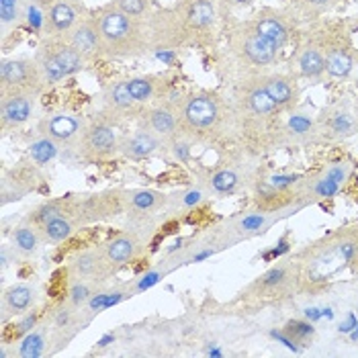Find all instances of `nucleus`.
<instances>
[{"label":"nucleus","mask_w":358,"mask_h":358,"mask_svg":"<svg viewBox=\"0 0 358 358\" xmlns=\"http://www.w3.org/2000/svg\"><path fill=\"white\" fill-rule=\"evenodd\" d=\"M248 2H252V0H229V4H234V6H244Z\"/></svg>","instance_id":"49"},{"label":"nucleus","mask_w":358,"mask_h":358,"mask_svg":"<svg viewBox=\"0 0 358 358\" xmlns=\"http://www.w3.org/2000/svg\"><path fill=\"white\" fill-rule=\"evenodd\" d=\"M166 143L164 139H160L154 131L145 129L139 125L136 131L125 134V138L121 141V156L134 162H141L152 158L154 154H158L160 150H164Z\"/></svg>","instance_id":"24"},{"label":"nucleus","mask_w":358,"mask_h":358,"mask_svg":"<svg viewBox=\"0 0 358 358\" xmlns=\"http://www.w3.org/2000/svg\"><path fill=\"white\" fill-rule=\"evenodd\" d=\"M33 0H0V39L6 45L8 37L15 35L25 23Z\"/></svg>","instance_id":"33"},{"label":"nucleus","mask_w":358,"mask_h":358,"mask_svg":"<svg viewBox=\"0 0 358 358\" xmlns=\"http://www.w3.org/2000/svg\"><path fill=\"white\" fill-rule=\"evenodd\" d=\"M317 131H320L317 121L307 113H293L285 123V136L295 143L311 141L317 136Z\"/></svg>","instance_id":"39"},{"label":"nucleus","mask_w":358,"mask_h":358,"mask_svg":"<svg viewBox=\"0 0 358 358\" xmlns=\"http://www.w3.org/2000/svg\"><path fill=\"white\" fill-rule=\"evenodd\" d=\"M45 78L35 62V57H2L0 62V94L10 92H33L41 94L45 90Z\"/></svg>","instance_id":"11"},{"label":"nucleus","mask_w":358,"mask_h":358,"mask_svg":"<svg viewBox=\"0 0 358 358\" xmlns=\"http://www.w3.org/2000/svg\"><path fill=\"white\" fill-rule=\"evenodd\" d=\"M238 105H240V113L252 119H268L278 110L275 101L268 96V92L262 88L258 78L254 83L244 84L242 96H238Z\"/></svg>","instance_id":"26"},{"label":"nucleus","mask_w":358,"mask_h":358,"mask_svg":"<svg viewBox=\"0 0 358 358\" xmlns=\"http://www.w3.org/2000/svg\"><path fill=\"white\" fill-rule=\"evenodd\" d=\"M127 86L131 96L136 99L139 107H145L154 101H158L160 96H164L168 92V83L166 76L162 74H138V76H129Z\"/></svg>","instance_id":"29"},{"label":"nucleus","mask_w":358,"mask_h":358,"mask_svg":"<svg viewBox=\"0 0 358 358\" xmlns=\"http://www.w3.org/2000/svg\"><path fill=\"white\" fill-rule=\"evenodd\" d=\"M101 246H103V252L110 262V266L115 271H119L141 258V254L145 252V246H148V236L143 234V229L129 225L127 229L117 231Z\"/></svg>","instance_id":"16"},{"label":"nucleus","mask_w":358,"mask_h":358,"mask_svg":"<svg viewBox=\"0 0 358 358\" xmlns=\"http://www.w3.org/2000/svg\"><path fill=\"white\" fill-rule=\"evenodd\" d=\"M305 6H309V8H315V10H324V8H328L334 0H301Z\"/></svg>","instance_id":"48"},{"label":"nucleus","mask_w":358,"mask_h":358,"mask_svg":"<svg viewBox=\"0 0 358 358\" xmlns=\"http://www.w3.org/2000/svg\"><path fill=\"white\" fill-rule=\"evenodd\" d=\"M8 244L19 254L21 260L35 258L41 252V248L45 246L39 227L31 225L27 221H21L17 227H13V231L8 234Z\"/></svg>","instance_id":"30"},{"label":"nucleus","mask_w":358,"mask_h":358,"mask_svg":"<svg viewBox=\"0 0 358 358\" xmlns=\"http://www.w3.org/2000/svg\"><path fill=\"white\" fill-rule=\"evenodd\" d=\"M178 105L180 99H170V94L166 92L164 96L141 109L138 117L139 125L154 131L158 138L164 139V143H168L178 136Z\"/></svg>","instance_id":"14"},{"label":"nucleus","mask_w":358,"mask_h":358,"mask_svg":"<svg viewBox=\"0 0 358 358\" xmlns=\"http://www.w3.org/2000/svg\"><path fill=\"white\" fill-rule=\"evenodd\" d=\"M350 164L348 162H334L328 168H324L320 174H315L309 180H301L295 187V201L297 207L301 209L305 205L322 203L334 199L336 194L342 191V187L350 178Z\"/></svg>","instance_id":"10"},{"label":"nucleus","mask_w":358,"mask_h":358,"mask_svg":"<svg viewBox=\"0 0 358 358\" xmlns=\"http://www.w3.org/2000/svg\"><path fill=\"white\" fill-rule=\"evenodd\" d=\"M62 145L50 138H43L37 134V138L33 139L27 145V156L29 162L35 164L37 168H45L48 164H52L55 158L59 156Z\"/></svg>","instance_id":"41"},{"label":"nucleus","mask_w":358,"mask_h":358,"mask_svg":"<svg viewBox=\"0 0 358 358\" xmlns=\"http://www.w3.org/2000/svg\"><path fill=\"white\" fill-rule=\"evenodd\" d=\"M301 293H315L348 271L358 273V223L338 227L291 256Z\"/></svg>","instance_id":"2"},{"label":"nucleus","mask_w":358,"mask_h":358,"mask_svg":"<svg viewBox=\"0 0 358 358\" xmlns=\"http://www.w3.org/2000/svg\"><path fill=\"white\" fill-rule=\"evenodd\" d=\"M134 295H136V293H134L131 282H127V285H117V287H107V289H105V287H99L96 293L90 297V301H88L86 307L83 309L84 322L88 324L94 315H99V313L107 311V309L115 307V305L131 299Z\"/></svg>","instance_id":"27"},{"label":"nucleus","mask_w":358,"mask_h":358,"mask_svg":"<svg viewBox=\"0 0 358 358\" xmlns=\"http://www.w3.org/2000/svg\"><path fill=\"white\" fill-rule=\"evenodd\" d=\"M180 264H182V260H180L178 256H168L164 260H160L158 264L150 266L143 275H139L138 278L131 282L134 293L139 295V293H143V291H150L152 287H156L158 282H162L166 276L170 275L174 268H178Z\"/></svg>","instance_id":"36"},{"label":"nucleus","mask_w":358,"mask_h":358,"mask_svg":"<svg viewBox=\"0 0 358 358\" xmlns=\"http://www.w3.org/2000/svg\"><path fill=\"white\" fill-rule=\"evenodd\" d=\"M297 70L303 78L320 80L326 74V55L324 50L315 43L305 45L297 55Z\"/></svg>","instance_id":"38"},{"label":"nucleus","mask_w":358,"mask_h":358,"mask_svg":"<svg viewBox=\"0 0 358 358\" xmlns=\"http://www.w3.org/2000/svg\"><path fill=\"white\" fill-rule=\"evenodd\" d=\"M21 258H19V254L13 250V246L8 244V242H4L2 244V248H0V271H2V276L8 273V268L10 266H15L17 262H19Z\"/></svg>","instance_id":"47"},{"label":"nucleus","mask_w":358,"mask_h":358,"mask_svg":"<svg viewBox=\"0 0 358 358\" xmlns=\"http://www.w3.org/2000/svg\"><path fill=\"white\" fill-rule=\"evenodd\" d=\"M303 178L299 174H273L266 178V185L275 191H293Z\"/></svg>","instance_id":"46"},{"label":"nucleus","mask_w":358,"mask_h":358,"mask_svg":"<svg viewBox=\"0 0 358 358\" xmlns=\"http://www.w3.org/2000/svg\"><path fill=\"white\" fill-rule=\"evenodd\" d=\"M282 215L285 213H273V211H264V209L242 211V213L229 217L223 225L215 227V234L220 236L221 244L225 248H231L234 244H238L242 240H252V238L266 234Z\"/></svg>","instance_id":"12"},{"label":"nucleus","mask_w":358,"mask_h":358,"mask_svg":"<svg viewBox=\"0 0 358 358\" xmlns=\"http://www.w3.org/2000/svg\"><path fill=\"white\" fill-rule=\"evenodd\" d=\"M99 287H103V285H94V282H88V280H83V278H68V285H66L62 301L68 307H72V309L83 313V309L90 301V297L96 293Z\"/></svg>","instance_id":"40"},{"label":"nucleus","mask_w":358,"mask_h":358,"mask_svg":"<svg viewBox=\"0 0 358 358\" xmlns=\"http://www.w3.org/2000/svg\"><path fill=\"white\" fill-rule=\"evenodd\" d=\"M291 35L289 19L276 10H262L231 33V50L250 66H273Z\"/></svg>","instance_id":"3"},{"label":"nucleus","mask_w":358,"mask_h":358,"mask_svg":"<svg viewBox=\"0 0 358 358\" xmlns=\"http://www.w3.org/2000/svg\"><path fill=\"white\" fill-rule=\"evenodd\" d=\"M282 331H285V336H287L297 348H299V346H305L307 342H311L313 336H315L313 324L303 322V320H291V322H287Z\"/></svg>","instance_id":"43"},{"label":"nucleus","mask_w":358,"mask_h":358,"mask_svg":"<svg viewBox=\"0 0 358 358\" xmlns=\"http://www.w3.org/2000/svg\"><path fill=\"white\" fill-rule=\"evenodd\" d=\"M231 115L220 94L211 90H194L180 99L178 134L194 145H209L225 136Z\"/></svg>","instance_id":"4"},{"label":"nucleus","mask_w":358,"mask_h":358,"mask_svg":"<svg viewBox=\"0 0 358 358\" xmlns=\"http://www.w3.org/2000/svg\"><path fill=\"white\" fill-rule=\"evenodd\" d=\"M37 299H39V291L31 282H13V285L4 287L2 297H0V322H2V326H6L10 320L21 317V315L29 313L31 309H35Z\"/></svg>","instance_id":"21"},{"label":"nucleus","mask_w":358,"mask_h":358,"mask_svg":"<svg viewBox=\"0 0 358 358\" xmlns=\"http://www.w3.org/2000/svg\"><path fill=\"white\" fill-rule=\"evenodd\" d=\"M168 193L158 189H131L127 191V209L125 215L131 227L148 229L158 217L166 215Z\"/></svg>","instance_id":"13"},{"label":"nucleus","mask_w":358,"mask_h":358,"mask_svg":"<svg viewBox=\"0 0 358 358\" xmlns=\"http://www.w3.org/2000/svg\"><path fill=\"white\" fill-rule=\"evenodd\" d=\"M92 15L99 23L105 57L129 59L152 52L145 21L125 15L113 2L99 6L96 10H92Z\"/></svg>","instance_id":"5"},{"label":"nucleus","mask_w":358,"mask_h":358,"mask_svg":"<svg viewBox=\"0 0 358 358\" xmlns=\"http://www.w3.org/2000/svg\"><path fill=\"white\" fill-rule=\"evenodd\" d=\"M258 80L262 84V88L268 92V96L275 101L278 109H289V107H293L297 103L299 88H297V83L291 76L268 74V76H260Z\"/></svg>","instance_id":"32"},{"label":"nucleus","mask_w":358,"mask_h":358,"mask_svg":"<svg viewBox=\"0 0 358 358\" xmlns=\"http://www.w3.org/2000/svg\"><path fill=\"white\" fill-rule=\"evenodd\" d=\"M357 119L348 110H334V113L328 115L326 125H324L326 134L334 139H344L355 136L357 134Z\"/></svg>","instance_id":"42"},{"label":"nucleus","mask_w":358,"mask_h":358,"mask_svg":"<svg viewBox=\"0 0 358 358\" xmlns=\"http://www.w3.org/2000/svg\"><path fill=\"white\" fill-rule=\"evenodd\" d=\"M324 50L326 55V72L334 78H346L355 70V54L350 45L342 41H331Z\"/></svg>","instance_id":"34"},{"label":"nucleus","mask_w":358,"mask_h":358,"mask_svg":"<svg viewBox=\"0 0 358 358\" xmlns=\"http://www.w3.org/2000/svg\"><path fill=\"white\" fill-rule=\"evenodd\" d=\"M70 209V196L64 194V196H54V199H45L41 203H37L27 215L23 217V221H27L35 227H41L43 223H48L50 220H54L57 215H64L68 213Z\"/></svg>","instance_id":"37"},{"label":"nucleus","mask_w":358,"mask_h":358,"mask_svg":"<svg viewBox=\"0 0 358 358\" xmlns=\"http://www.w3.org/2000/svg\"><path fill=\"white\" fill-rule=\"evenodd\" d=\"M121 119L101 110L92 119L86 121L83 136L76 141V152L86 162H103L110 160L121 152V141L125 131L121 127Z\"/></svg>","instance_id":"8"},{"label":"nucleus","mask_w":358,"mask_h":358,"mask_svg":"<svg viewBox=\"0 0 358 358\" xmlns=\"http://www.w3.org/2000/svg\"><path fill=\"white\" fill-rule=\"evenodd\" d=\"M41 180V172L35 164H19L2 170L0 180V203L2 207L23 201Z\"/></svg>","instance_id":"19"},{"label":"nucleus","mask_w":358,"mask_h":358,"mask_svg":"<svg viewBox=\"0 0 358 358\" xmlns=\"http://www.w3.org/2000/svg\"><path fill=\"white\" fill-rule=\"evenodd\" d=\"M48 35H66L84 15L83 0H37Z\"/></svg>","instance_id":"17"},{"label":"nucleus","mask_w":358,"mask_h":358,"mask_svg":"<svg viewBox=\"0 0 358 358\" xmlns=\"http://www.w3.org/2000/svg\"><path fill=\"white\" fill-rule=\"evenodd\" d=\"M299 293H301L299 273L293 258H289L273 264L262 275H258L252 282H248L242 289L240 299L254 305H273L282 303Z\"/></svg>","instance_id":"6"},{"label":"nucleus","mask_w":358,"mask_h":358,"mask_svg":"<svg viewBox=\"0 0 358 358\" xmlns=\"http://www.w3.org/2000/svg\"><path fill=\"white\" fill-rule=\"evenodd\" d=\"M80 54L90 62L94 57H105L103 52V39H101V31H99V23L92 15V10H88L83 19L70 29L64 35Z\"/></svg>","instance_id":"22"},{"label":"nucleus","mask_w":358,"mask_h":358,"mask_svg":"<svg viewBox=\"0 0 358 358\" xmlns=\"http://www.w3.org/2000/svg\"><path fill=\"white\" fill-rule=\"evenodd\" d=\"M115 273L117 271L110 266V262L103 252V246H88V248L78 250L76 254L70 256L68 266H66L68 278H83L94 285L107 282Z\"/></svg>","instance_id":"15"},{"label":"nucleus","mask_w":358,"mask_h":358,"mask_svg":"<svg viewBox=\"0 0 358 358\" xmlns=\"http://www.w3.org/2000/svg\"><path fill=\"white\" fill-rule=\"evenodd\" d=\"M80 229L78 221L74 220L70 213H64V215H57L54 220H50L48 223H43L39 227L41 236H43V242L45 246H57V244H64L68 242L76 231Z\"/></svg>","instance_id":"35"},{"label":"nucleus","mask_w":358,"mask_h":358,"mask_svg":"<svg viewBox=\"0 0 358 358\" xmlns=\"http://www.w3.org/2000/svg\"><path fill=\"white\" fill-rule=\"evenodd\" d=\"M209 199H211V194L207 193V189L196 180L194 185H189V187H182L178 191L168 193V209H166V215L191 213L194 209L203 207Z\"/></svg>","instance_id":"31"},{"label":"nucleus","mask_w":358,"mask_h":358,"mask_svg":"<svg viewBox=\"0 0 358 358\" xmlns=\"http://www.w3.org/2000/svg\"><path fill=\"white\" fill-rule=\"evenodd\" d=\"M84 127H86V119L80 115L72 110H55L39 121L37 134L43 138L54 139L64 148V145H76V141L83 136Z\"/></svg>","instance_id":"18"},{"label":"nucleus","mask_w":358,"mask_h":358,"mask_svg":"<svg viewBox=\"0 0 358 358\" xmlns=\"http://www.w3.org/2000/svg\"><path fill=\"white\" fill-rule=\"evenodd\" d=\"M68 196V213L78 221L80 229L125 215L127 209V189H105L96 193H78Z\"/></svg>","instance_id":"9"},{"label":"nucleus","mask_w":358,"mask_h":358,"mask_svg":"<svg viewBox=\"0 0 358 358\" xmlns=\"http://www.w3.org/2000/svg\"><path fill=\"white\" fill-rule=\"evenodd\" d=\"M109 2H113L125 15L141 19V21H145L152 15V10H154L152 8V0H109Z\"/></svg>","instance_id":"45"},{"label":"nucleus","mask_w":358,"mask_h":358,"mask_svg":"<svg viewBox=\"0 0 358 358\" xmlns=\"http://www.w3.org/2000/svg\"><path fill=\"white\" fill-rule=\"evenodd\" d=\"M37 96L33 92L0 94V127L4 134L21 129L33 119L37 109Z\"/></svg>","instance_id":"20"},{"label":"nucleus","mask_w":358,"mask_h":358,"mask_svg":"<svg viewBox=\"0 0 358 358\" xmlns=\"http://www.w3.org/2000/svg\"><path fill=\"white\" fill-rule=\"evenodd\" d=\"M193 141L189 138H185V136H180V134L166 143V150L170 152V156H172L176 162H180V164L191 162V158H193Z\"/></svg>","instance_id":"44"},{"label":"nucleus","mask_w":358,"mask_h":358,"mask_svg":"<svg viewBox=\"0 0 358 358\" xmlns=\"http://www.w3.org/2000/svg\"><path fill=\"white\" fill-rule=\"evenodd\" d=\"M199 182L211 196H229L238 193L244 185V172L240 166L223 164L201 174Z\"/></svg>","instance_id":"23"},{"label":"nucleus","mask_w":358,"mask_h":358,"mask_svg":"<svg viewBox=\"0 0 358 358\" xmlns=\"http://www.w3.org/2000/svg\"><path fill=\"white\" fill-rule=\"evenodd\" d=\"M141 109L143 107H139L138 103H136V99L129 92L127 78L115 80V83H110L103 90V110L119 117L121 121L125 117H139Z\"/></svg>","instance_id":"25"},{"label":"nucleus","mask_w":358,"mask_h":358,"mask_svg":"<svg viewBox=\"0 0 358 358\" xmlns=\"http://www.w3.org/2000/svg\"><path fill=\"white\" fill-rule=\"evenodd\" d=\"M217 23V0H176L145 19L152 52H176L211 43Z\"/></svg>","instance_id":"1"},{"label":"nucleus","mask_w":358,"mask_h":358,"mask_svg":"<svg viewBox=\"0 0 358 358\" xmlns=\"http://www.w3.org/2000/svg\"><path fill=\"white\" fill-rule=\"evenodd\" d=\"M33 57L48 86H55L76 76L88 64V59L64 35H45Z\"/></svg>","instance_id":"7"},{"label":"nucleus","mask_w":358,"mask_h":358,"mask_svg":"<svg viewBox=\"0 0 358 358\" xmlns=\"http://www.w3.org/2000/svg\"><path fill=\"white\" fill-rule=\"evenodd\" d=\"M17 348H13V357L17 358H41L48 355H54V344H52V330L50 326H37L35 330L19 338Z\"/></svg>","instance_id":"28"}]
</instances>
